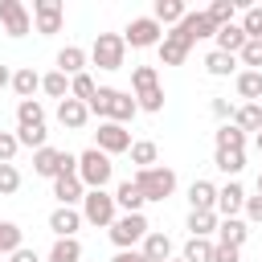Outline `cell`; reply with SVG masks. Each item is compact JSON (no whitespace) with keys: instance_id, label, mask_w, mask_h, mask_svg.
<instances>
[{"instance_id":"cell-1","label":"cell","mask_w":262,"mask_h":262,"mask_svg":"<svg viewBox=\"0 0 262 262\" xmlns=\"http://www.w3.org/2000/svg\"><path fill=\"white\" fill-rule=\"evenodd\" d=\"M90 106V115H98L102 123H131L135 115H139V102H135V94H127V90H115V86H98V94L86 102Z\"/></svg>"},{"instance_id":"cell-2","label":"cell","mask_w":262,"mask_h":262,"mask_svg":"<svg viewBox=\"0 0 262 262\" xmlns=\"http://www.w3.org/2000/svg\"><path fill=\"white\" fill-rule=\"evenodd\" d=\"M131 90H135L139 111H147V115L164 111V86H160V70L156 66H135L131 70Z\"/></svg>"},{"instance_id":"cell-3","label":"cell","mask_w":262,"mask_h":262,"mask_svg":"<svg viewBox=\"0 0 262 262\" xmlns=\"http://www.w3.org/2000/svg\"><path fill=\"white\" fill-rule=\"evenodd\" d=\"M131 180H135V188L143 192V201H168V196L176 192V172L164 168V164H156V168H139Z\"/></svg>"},{"instance_id":"cell-4","label":"cell","mask_w":262,"mask_h":262,"mask_svg":"<svg viewBox=\"0 0 262 262\" xmlns=\"http://www.w3.org/2000/svg\"><path fill=\"white\" fill-rule=\"evenodd\" d=\"M78 176H82L86 192H90V188H106V184H111V176H115V164H111V156H106V151L86 147V151L78 156Z\"/></svg>"},{"instance_id":"cell-5","label":"cell","mask_w":262,"mask_h":262,"mask_svg":"<svg viewBox=\"0 0 262 262\" xmlns=\"http://www.w3.org/2000/svg\"><path fill=\"white\" fill-rule=\"evenodd\" d=\"M106 233H111L115 250H135V246H143V237L151 233V225H147L143 213H119L115 225H111Z\"/></svg>"},{"instance_id":"cell-6","label":"cell","mask_w":262,"mask_h":262,"mask_svg":"<svg viewBox=\"0 0 262 262\" xmlns=\"http://www.w3.org/2000/svg\"><path fill=\"white\" fill-rule=\"evenodd\" d=\"M90 61H94L98 70H123V61H127V41H123V33H98L94 45H90Z\"/></svg>"},{"instance_id":"cell-7","label":"cell","mask_w":262,"mask_h":262,"mask_svg":"<svg viewBox=\"0 0 262 262\" xmlns=\"http://www.w3.org/2000/svg\"><path fill=\"white\" fill-rule=\"evenodd\" d=\"M115 217H119L115 192H106V188H90L86 201H82V221H90V225H98V229H111Z\"/></svg>"},{"instance_id":"cell-8","label":"cell","mask_w":262,"mask_h":262,"mask_svg":"<svg viewBox=\"0 0 262 262\" xmlns=\"http://www.w3.org/2000/svg\"><path fill=\"white\" fill-rule=\"evenodd\" d=\"M123 41H127L131 49H151V45L164 41V25H160L156 16H135V20L123 29Z\"/></svg>"},{"instance_id":"cell-9","label":"cell","mask_w":262,"mask_h":262,"mask_svg":"<svg viewBox=\"0 0 262 262\" xmlns=\"http://www.w3.org/2000/svg\"><path fill=\"white\" fill-rule=\"evenodd\" d=\"M94 147L106 151V156L131 151V131H127L123 123H98V131H94Z\"/></svg>"},{"instance_id":"cell-10","label":"cell","mask_w":262,"mask_h":262,"mask_svg":"<svg viewBox=\"0 0 262 262\" xmlns=\"http://www.w3.org/2000/svg\"><path fill=\"white\" fill-rule=\"evenodd\" d=\"M61 20H66L61 0H37V4H33V25H37V33H41V37L61 33Z\"/></svg>"},{"instance_id":"cell-11","label":"cell","mask_w":262,"mask_h":262,"mask_svg":"<svg viewBox=\"0 0 262 262\" xmlns=\"http://www.w3.org/2000/svg\"><path fill=\"white\" fill-rule=\"evenodd\" d=\"M0 25H4L8 37H25L33 29V16H29V8L20 0H0Z\"/></svg>"},{"instance_id":"cell-12","label":"cell","mask_w":262,"mask_h":262,"mask_svg":"<svg viewBox=\"0 0 262 262\" xmlns=\"http://www.w3.org/2000/svg\"><path fill=\"white\" fill-rule=\"evenodd\" d=\"M156 49H160V66H180V61L192 53V41H188L180 29H172V33H164V41H160Z\"/></svg>"},{"instance_id":"cell-13","label":"cell","mask_w":262,"mask_h":262,"mask_svg":"<svg viewBox=\"0 0 262 262\" xmlns=\"http://www.w3.org/2000/svg\"><path fill=\"white\" fill-rule=\"evenodd\" d=\"M53 196H57V205H78V201H86V184H82V176L78 172H61L57 180H53Z\"/></svg>"},{"instance_id":"cell-14","label":"cell","mask_w":262,"mask_h":262,"mask_svg":"<svg viewBox=\"0 0 262 262\" xmlns=\"http://www.w3.org/2000/svg\"><path fill=\"white\" fill-rule=\"evenodd\" d=\"M246 209V188L237 184V180H229L225 188H217V217L225 221V217H237Z\"/></svg>"},{"instance_id":"cell-15","label":"cell","mask_w":262,"mask_h":262,"mask_svg":"<svg viewBox=\"0 0 262 262\" xmlns=\"http://www.w3.org/2000/svg\"><path fill=\"white\" fill-rule=\"evenodd\" d=\"M49 229H53V237H74V233L82 229V209L57 205V209L49 213Z\"/></svg>"},{"instance_id":"cell-16","label":"cell","mask_w":262,"mask_h":262,"mask_svg":"<svg viewBox=\"0 0 262 262\" xmlns=\"http://www.w3.org/2000/svg\"><path fill=\"white\" fill-rule=\"evenodd\" d=\"M86 119H90V106H86V102H78V98H61V102H57V123H61L66 131H82Z\"/></svg>"},{"instance_id":"cell-17","label":"cell","mask_w":262,"mask_h":262,"mask_svg":"<svg viewBox=\"0 0 262 262\" xmlns=\"http://www.w3.org/2000/svg\"><path fill=\"white\" fill-rule=\"evenodd\" d=\"M188 205H192V213H217V184L213 180H192L188 184Z\"/></svg>"},{"instance_id":"cell-18","label":"cell","mask_w":262,"mask_h":262,"mask_svg":"<svg viewBox=\"0 0 262 262\" xmlns=\"http://www.w3.org/2000/svg\"><path fill=\"white\" fill-rule=\"evenodd\" d=\"M176 29H180V33H184L192 45H196V41H205V37H217V25L209 20V12H188V16H184Z\"/></svg>"},{"instance_id":"cell-19","label":"cell","mask_w":262,"mask_h":262,"mask_svg":"<svg viewBox=\"0 0 262 262\" xmlns=\"http://www.w3.org/2000/svg\"><path fill=\"white\" fill-rule=\"evenodd\" d=\"M86 61H90V53H86L82 45H66V49H57V70H61L66 78L86 74Z\"/></svg>"},{"instance_id":"cell-20","label":"cell","mask_w":262,"mask_h":262,"mask_svg":"<svg viewBox=\"0 0 262 262\" xmlns=\"http://www.w3.org/2000/svg\"><path fill=\"white\" fill-rule=\"evenodd\" d=\"M139 250H143V258H147V262H172V237H168L164 229H151V233L143 237V246H139Z\"/></svg>"},{"instance_id":"cell-21","label":"cell","mask_w":262,"mask_h":262,"mask_svg":"<svg viewBox=\"0 0 262 262\" xmlns=\"http://www.w3.org/2000/svg\"><path fill=\"white\" fill-rule=\"evenodd\" d=\"M213 41H217V49H221V53H233V57H237V53L246 49V41H250V37H246L242 20H233V25L217 29V37H213Z\"/></svg>"},{"instance_id":"cell-22","label":"cell","mask_w":262,"mask_h":262,"mask_svg":"<svg viewBox=\"0 0 262 262\" xmlns=\"http://www.w3.org/2000/svg\"><path fill=\"white\" fill-rule=\"evenodd\" d=\"M33 172L37 176H45V180H57L61 176V151L57 147H41V151H33Z\"/></svg>"},{"instance_id":"cell-23","label":"cell","mask_w":262,"mask_h":262,"mask_svg":"<svg viewBox=\"0 0 262 262\" xmlns=\"http://www.w3.org/2000/svg\"><path fill=\"white\" fill-rule=\"evenodd\" d=\"M246 237H250V225H246L242 217H225V221L217 225V242H221V246H237V250H242Z\"/></svg>"},{"instance_id":"cell-24","label":"cell","mask_w":262,"mask_h":262,"mask_svg":"<svg viewBox=\"0 0 262 262\" xmlns=\"http://www.w3.org/2000/svg\"><path fill=\"white\" fill-rule=\"evenodd\" d=\"M12 90H16V98H20V102H25V98H33V94L41 90V74H37L33 66L12 70Z\"/></svg>"},{"instance_id":"cell-25","label":"cell","mask_w":262,"mask_h":262,"mask_svg":"<svg viewBox=\"0 0 262 262\" xmlns=\"http://www.w3.org/2000/svg\"><path fill=\"white\" fill-rule=\"evenodd\" d=\"M151 16H156L160 25H172V29H176V25L188 16V8H184V0H156V4H151Z\"/></svg>"},{"instance_id":"cell-26","label":"cell","mask_w":262,"mask_h":262,"mask_svg":"<svg viewBox=\"0 0 262 262\" xmlns=\"http://www.w3.org/2000/svg\"><path fill=\"white\" fill-rule=\"evenodd\" d=\"M115 205H119V213H139L147 201H143V192L135 188V180H123V184L115 188Z\"/></svg>"},{"instance_id":"cell-27","label":"cell","mask_w":262,"mask_h":262,"mask_svg":"<svg viewBox=\"0 0 262 262\" xmlns=\"http://www.w3.org/2000/svg\"><path fill=\"white\" fill-rule=\"evenodd\" d=\"M217 225H221V217H217V213H192V209H188V221H184L188 237H213V233H217Z\"/></svg>"},{"instance_id":"cell-28","label":"cell","mask_w":262,"mask_h":262,"mask_svg":"<svg viewBox=\"0 0 262 262\" xmlns=\"http://www.w3.org/2000/svg\"><path fill=\"white\" fill-rule=\"evenodd\" d=\"M233 127L237 131H262V102H242L237 111H233Z\"/></svg>"},{"instance_id":"cell-29","label":"cell","mask_w":262,"mask_h":262,"mask_svg":"<svg viewBox=\"0 0 262 262\" xmlns=\"http://www.w3.org/2000/svg\"><path fill=\"white\" fill-rule=\"evenodd\" d=\"M233 86H237V98H246V102H262V70H242Z\"/></svg>"},{"instance_id":"cell-30","label":"cell","mask_w":262,"mask_h":262,"mask_svg":"<svg viewBox=\"0 0 262 262\" xmlns=\"http://www.w3.org/2000/svg\"><path fill=\"white\" fill-rule=\"evenodd\" d=\"M213 143H217V151H246V131H237L233 123H221Z\"/></svg>"},{"instance_id":"cell-31","label":"cell","mask_w":262,"mask_h":262,"mask_svg":"<svg viewBox=\"0 0 262 262\" xmlns=\"http://www.w3.org/2000/svg\"><path fill=\"white\" fill-rule=\"evenodd\" d=\"M16 127H45V106L37 98L16 102Z\"/></svg>"},{"instance_id":"cell-32","label":"cell","mask_w":262,"mask_h":262,"mask_svg":"<svg viewBox=\"0 0 262 262\" xmlns=\"http://www.w3.org/2000/svg\"><path fill=\"white\" fill-rule=\"evenodd\" d=\"M213 250H217L213 237H188L180 258H184V262H213Z\"/></svg>"},{"instance_id":"cell-33","label":"cell","mask_w":262,"mask_h":262,"mask_svg":"<svg viewBox=\"0 0 262 262\" xmlns=\"http://www.w3.org/2000/svg\"><path fill=\"white\" fill-rule=\"evenodd\" d=\"M45 262H82V242L78 237H57Z\"/></svg>"},{"instance_id":"cell-34","label":"cell","mask_w":262,"mask_h":262,"mask_svg":"<svg viewBox=\"0 0 262 262\" xmlns=\"http://www.w3.org/2000/svg\"><path fill=\"white\" fill-rule=\"evenodd\" d=\"M205 70H209L213 78H229V74L237 70V57H233V53H221V49H213V53H205Z\"/></svg>"},{"instance_id":"cell-35","label":"cell","mask_w":262,"mask_h":262,"mask_svg":"<svg viewBox=\"0 0 262 262\" xmlns=\"http://www.w3.org/2000/svg\"><path fill=\"white\" fill-rule=\"evenodd\" d=\"M156 160H160V147H156L151 139H135V143H131V164H135V172H139V168H156Z\"/></svg>"},{"instance_id":"cell-36","label":"cell","mask_w":262,"mask_h":262,"mask_svg":"<svg viewBox=\"0 0 262 262\" xmlns=\"http://www.w3.org/2000/svg\"><path fill=\"white\" fill-rule=\"evenodd\" d=\"M25 246V229L16 221H0V254H16Z\"/></svg>"},{"instance_id":"cell-37","label":"cell","mask_w":262,"mask_h":262,"mask_svg":"<svg viewBox=\"0 0 262 262\" xmlns=\"http://www.w3.org/2000/svg\"><path fill=\"white\" fill-rule=\"evenodd\" d=\"M41 90H45L49 98H57V102H61V98H70V78H66L61 70H49V74L41 78Z\"/></svg>"},{"instance_id":"cell-38","label":"cell","mask_w":262,"mask_h":262,"mask_svg":"<svg viewBox=\"0 0 262 262\" xmlns=\"http://www.w3.org/2000/svg\"><path fill=\"white\" fill-rule=\"evenodd\" d=\"M205 12H209V20H213L217 29H225V25H233V12H237V4H233V0H213Z\"/></svg>"},{"instance_id":"cell-39","label":"cell","mask_w":262,"mask_h":262,"mask_svg":"<svg viewBox=\"0 0 262 262\" xmlns=\"http://www.w3.org/2000/svg\"><path fill=\"white\" fill-rule=\"evenodd\" d=\"M98 94V82L90 78V74H78V78H70V98H78V102H90Z\"/></svg>"},{"instance_id":"cell-40","label":"cell","mask_w":262,"mask_h":262,"mask_svg":"<svg viewBox=\"0 0 262 262\" xmlns=\"http://www.w3.org/2000/svg\"><path fill=\"white\" fill-rule=\"evenodd\" d=\"M213 164H217V168L233 180V176L246 168V151H217V156H213Z\"/></svg>"},{"instance_id":"cell-41","label":"cell","mask_w":262,"mask_h":262,"mask_svg":"<svg viewBox=\"0 0 262 262\" xmlns=\"http://www.w3.org/2000/svg\"><path fill=\"white\" fill-rule=\"evenodd\" d=\"M242 29H246L250 41H262V4H250L242 12Z\"/></svg>"},{"instance_id":"cell-42","label":"cell","mask_w":262,"mask_h":262,"mask_svg":"<svg viewBox=\"0 0 262 262\" xmlns=\"http://www.w3.org/2000/svg\"><path fill=\"white\" fill-rule=\"evenodd\" d=\"M16 139H20V147L41 151V147H45V139H49V131H45V127H16Z\"/></svg>"},{"instance_id":"cell-43","label":"cell","mask_w":262,"mask_h":262,"mask_svg":"<svg viewBox=\"0 0 262 262\" xmlns=\"http://www.w3.org/2000/svg\"><path fill=\"white\" fill-rule=\"evenodd\" d=\"M20 188V172H16V164H0V196H12Z\"/></svg>"},{"instance_id":"cell-44","label":"cell","mask_w":262,"mask_h":262,"mask_svg":"<svg viewBox=\"0 0 262 262\" xmlns=\"http://www.w3.org/2000/svg\"><path fill=\"white\" fill-rule=\"evenodd\" d=\"M16 151H20L16 131H0V164H12V160H16Z\"/></svg>"},{"instance_id":"cell-45","label":"cell","mask_w":262,"mask_h":262,"mask_svg":"<svg viewBox=\"0 0 262 262\" xmlns=\"http://www.w3.org/2000/svg\"><path fill=\"white\" fill-rule=\"evenodd\" d=\"M237 61L250 66V70H262V41H246V49L237 53Z\"/></svg>"},{"instance_id":"cell-46","label":"cell","mask_w":262,"mask_h":262,"mask_svg":"<svg viewBox=\"0 0 262 262\" xmlns=\"http://www.w3.org/2000/svg\"><path fill=\"white\" fill-rule=\"evenodd\" d=\"M209 111H213L221 123H233V111H237V106H233L229 98H213V102H209Z\"/></svg>"},{"instance_id":"cell-47","label":"cell","mask_w":262,"mask_h":262,"mask_svg":"<svg viewBox=\"0 0 262 262\" xmlns=\"http://www.w3.org/2000/svg\"><path fill=\"white\" fill-rule=\"evenodd\" d=\"M213 262H242V250H237V246H221V242H217Z\"/></svg>"},{"instance_id":"cell-48","label":"cell","mask_w":262,"mask_h":262,"mask_svg":"<svg viewBox=\"0 0 262 262\" xmlns=\"http://www.w3.org/2000/svg\"><path fill=\"white\" fill-rule=\"evenodd\" d=\"M246 217H250V221H262V196H258V192L246 196Z\"/></svg>"},{"instance_id":"cell-49","label":"cell","mask_w":262,"mask_h":262,"mask_svg":"<svg viewBox=\"0 0 262 262\" xmlns=\"http://www.w3.org/2000/svg\"><path fill=\"white\" fill-rule=\"evenodd\" d=\"M8 262H41V254H37V250H29V246H20L16 254H8Z\"/></svg>"},{"instance_id":"cell-50","label":"cell","mask_w":262,"mask_h":262,"mask_svg":"<svg viewBox=\"0 0 262 262\" xmlns=\"http://www.w3.org/2000/svg\"><path fill=\"white\" fill-rule=\"evenodd\" d=\"M111 262H147V258H143V250H119Z\"/></svg>"},{"instance_id":"cell-51","label":"cell","mask_w":262,"mask_h":262,"mask_svg":"<svg viewBox=\"0 0 262 262\" xmlns=\"http://www.w3.org/2000/svg\"><path fill=\"white\" fill-rule=\"evenodd\" d=\"M4 86H12V70H8V66H0V90H4Z\"/></svg>"},{"instance_id":"cell-52","label":"cell","mask_w":262,"mask_h":262,"mask_svg":"<svg viewBox=\"0 0 262 262\" xmlns=\"http://www.w3.org/2000/svg\"><path fill=\"white\" fill-rule=\"evenodd\" d=\"M254 147H258V151H262V131H258V135H254Z\"/></svg>"},{"instance_id":"cell-53","label":"cell","mask_w":262,"mask_h":262,"mask_svg":"<svg viewBox=\"0 0 262 262\" xmlns=\"http://www.w3.org/2000/svg\"><path fill=\"white\" fill-rule=\"evenodd\" d=\"M258 196H262V172H258Z\"/></svg>"},{"instance_id":"cell-54","label":"cell","mask_w":262,"mask_h":262,"mask_svg":"<svg viewBox=\"0 0 262 262\" xmlns=\"http://www.w3.org/2000/svg\"><path fill=\"white\" fill-rule=\"evenodd\" d=\"M172 262H184V258H172Z\"/></svg>"}]
</instances>
